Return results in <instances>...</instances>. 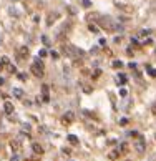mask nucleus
I'll return each mask as SVG.
<instances>
[{
    "label": "nucleus",
    "instance_id": "9b49d317",
    "mask_svg": "<svg viewBox=\"0 0 156 161\" xmlns=\"http://www.w3.org/2000/svg\"><path fill=\"white\" fill-rule=\"evenodd\" d=\"M12 95H13L15 98H22V96H23V90H20V88H13Z\"/></svg>",
    "mask_w": 156,
    "mask_h": 161
},
{
    "label": "nucleus",
    "instance_id": "f8f14e48",
    "mask_svg": "<svg viewBox=\"0 0 156 161\" xmlns=\"http://www.w3.org/2000/svg\"><path fill=\"white\" fill-rule=\"evenodd\" d=\"M67 140L70 141L72 145H78V138H77L75 135H68V136H67Z\"/></svg>",
    "mask_w": 156,
    "mask_h": 161
},
{
    "label": "nucleus",
    "instance_id": "393cba45",
    "mask_svg": "<svg viewBox=\"0 0 156 161\" xmlns=\"http://www.w3.org/2000/svg\"><path fill=\"white\" fill-rule=\"evenodd\" d=\"M90 5H91V4H90V0H83V7H86V8H88Z\"/></svg>",
    "mask_w": 156,
    "mask_h": 161
},
{
    "label": "nucleus",
    "instance_id": "7ed1b4c3",
    "mask_svg": "<svg viewBox=\"0 0 156 161\" xmlns=\"http://www.w3.org/2000/svg\"><path fill=\"white\" fill-rule=\"evenodd\" d=\"M30 72L38 78L43 77V62L40 58H35V62L32 63V67H30Z\"/></svg>",
    "mask_w": 156,
    "mask_h": 161
},
{
    "label": "nucleus",
    "instance_id": "c756f323",
    "mask_svg": "<svg viewBox=\"0 0 156 161\" xmlns=\"http://www.w3.org/2000/svg\"><path fill=\"white\" fill-rule=\"evenodd\" d=\"M52 58H55V60H57V58H58V53H57V52H52Z\"/></svg>",
    "mask_w": 156,
    "mask_h": 161
},
{
    "label": "nucleus",
    "instance_id": "2f4dec72",
    "mask_svg": "<svg viewBox=\"0 0 156 161\" xmlns=\"http://www.w3.org/2000/svg\"><path fill=\"white\" fill-rule=\"evenodd\" d=\"M153 113H156V105H155V106H153Z\"/></svg>",
    "mask_w": 156,
    "mask_h": 161
},
{
    "label": "nucleus",
    "instance_id": "f3484780",
    "mask_svg": "<svg viewBox=\"0 0 156 161\" xmlns=\"http://www.w3.org/2000/svg\"><path fill=\"white\" fill-rule=\"evenodd\" d=\"M0 60H2V63H4V65H7V67L10 65V60H8V57H2Z\"/></svg>",
    "mask_w": 156,
    "mask_h": 161
},
{
    "label": "nucleus",
    "instance_id": "423d86ee",
    "mask_svg": "<svg viewBox=\"0 0 156 161\" xmlns=\"http://www.w3.org/2000/svg\"><path fill=\"white\" fill-rule=\"evenodd\" d=\"M42 100L43 103L50 101V95H48V85H42Z\"/></svg>",
    "mask_w": 156,
    "mask_h": 161
},
{
    "label": "nucleus",
    "instance_id": "4be33fe9",
    "mask_svg": "<svg viewBox=\"0 0 156 161\" xmlns=\"http://www.w3.org/2000/svg\"><path fill=\"white\" fill-rule=\"evenodd\" d=\"M8 70H10L12 73H17V68L13 67V65H8Z\"/></svg>",
    "mask_w": 156,
    "mask_h": 161
},
{
    "label": "nucleus",
    "instance_id": "39448f33",
    "mask_svg": "<svg viewBox=\"0 0 156 161\" xmlns=\"http://www.w3.org/2000/svg\"><path fill=\"white\" fill-rule=\"evenodd\" d=\"M135 150L138 151V153H143V151L146 150V143L143 141V138H138V141H135Z\"/></svg>",
    "mask_w": 156,
    "mask_h": 161
},
{
    "label": "nucleus",
    "instance_id": "473e14b6",
    "mask_svg": "<svg viewBox=\"0 0 156 161\" xmlns=\"http://www.w3.org/2000/svg\"><path fill=\"white\" fill-rule=\"evenodd\" d=\"M0 85H4V78H0Z\"/></svg>",
    "mask_w": 156,
    "mask_h": 161
},
{
    "label": "nucleus",
    "instance_id": "dca6fc26",
    "mask_svg": "<svg viewBox=\"0 0 156 161\" xmlns=\"http://www.w3.org/2000/svg\"><path fill=\"white\" fill-rule=\"evenodd\" d=\"M113 67H115V68H121V67H123V62H120V60H115V62H113Z\"/></svg>",
    "mask_w": 156,
    "mask_h": 161
},
{
    "label": "nucleus",
    "instance_id": "4468645a",
    "mask_svg": "<svg viewBox=\"0 0 156 161\" xmlns=\"http://www.w3.org/2000/svg\"><path fill=\"white\" fill-rule=\"evenodd\" d=\"M57 18H58V13H50V17H48V22H47V23H48V25H52V22H53V20H57Z\"/></svg>",
    "mask_w": 156,
    "mask_h": 161
},
{
    "label": "nucleus",
    "instance_id": "b1692460",
    "mask_svg": "<svg viewBox=\"0 0 156 161\" xmlns=\"http://www.w3.org/2000/svg\"><path fill=\"white\" fill-rule=\"evenodd\" d=\"M45 55H47V50H40V53H38V57H45Z\"/></svg>",
    "mask_w": 156,
    "mask_h": 161
},
{
    "label": "nucleus",
    "instance_id": "a211bd4d",
    "mask_svg": "<svg viewBox=\"0 0 156 161\" xmlns=\"http://www.w3.org/2000/svg\"><path fill=\"white\" fill-rule=\"evenodd\" d=\"M146 68H148V73H150L151 77H156V70L155 68H151V67H146Z\"/></svg>",
    "mask_w": 156,
    "mask_h": 161
},
{
    "label": "nucleus",
    "instance_id": "a878e982",
    "mask_svg": "<svg viewBox=\"0 0 156 161\" xmlns=\"http://www.w3.org/2000/svg\"><path fill=\"white\" fill-rule=\"evenodd\" d=\"M126 93H128V91H126L125 88H121V90H120V95H121V96H126Z\"/></svg>",
    "mask_w": 156,
    "mask_h": 161
},
{
    "label": "nucleus",
    "instance_id": "cd10ccee",
    "mask_svg": "<svg viewBox=\"0 0 156 161\" xmlns=\"http://www.w3.org/2000/svg\"><path fill=\"white\" fill-rule=\"evenodd\" d=\"M83 90H85V93H91V88H90V86H83Z\"/></svg>",
    "mask_w": 156,
    "mask_h": 161
},
{
    "label": "nucleus",
    "instance_id": "6ab92c4d",
    "mask_svg": "<svg viewBox=\"0 0 156 161\" xmlns=\"http://www.w3.org/2000/svg\"><path fill=\"white\" fill-rule=\"evenodd\" d=\"M42 42L45 43L47 47H48V45H50V40H48V37H47V35H42Z\"/></svg>",
    "mask_w": 156,
    "mask_h": 161
},
{
    "label": "nucleus",
    "instance_id": "7c9ffc66",
    "mask_svg": "<svg viewBox=\"0 0 156 161\" xmlns=\"http://www.w3.org/2000/svg\"><path fill=\"white\" fill-rule=\"evenodd\" d=\"M4 70V63H2V60H0V72Z\"/></svg>",
    "mask_w": 156,
    "mask_h": 161
},
{
    "label": "nucleus",
    "instance_id": "9d476101",
    "mask_svg": "<svg viewBox=\"0 0 156 161\" xmlns=\"http://www.w3.org/2000/svg\"><path fill=\"white\" fill-rule=\"evenodd\" d=\"M10 148H12L13 151H18V150L22 148L20 141H18V140H12V141H10Z\"/></svg>",
    "mask_w": 156,
    "mask_h": 161
},
{
    "label": "nucleus",
    "instance_id": "0eeeda50",
    "mask_svg": "<svg viewBox=\"0 0 156 161\" xmlns=\"http://www.w3.org/2000/svg\"><path fill=\"white\" fill-rule=\"evenodd\" d=\"M28 57V47H20L18 48V58L23 60V58Z\"/></svg>",
    "mask_w": 156,
    "mask_h": 161
},
{
    "label": "nucleus",
    "instance_id": "bb28decb",
    "mask_svg": "<svg viewBox=\"0 0 156 161\" xmlns=\"http://www.w3.org/2000/svg\"><path fill=\"white\" fill-rule=\"evenodd\" d=\"M10 161H20V158H18V156H17V155H13V156H12V158H10Z\"/></svg>",
    "mask_w": 156,
    "mask_h": 161
},
{
    "label": "nucleus",
    "instance_id": "aec40b11",
    "mask_svg": "<svg viewBox=\"0 0 156 161\" xmlns=\"http://www.w3.org/2000/svg\"><path fill=\"white\" fill-rule=\"evenodd\" d=\"M88 28H90V32H93V33H98V27H96V25H90Z\"/></svg>",
    "mask_w": 156,
    "mask_h": 161
},
{
    "label": "nucleus",
    "instance_id": "f257e3e1",
    "mask_svg": "<svg viewBox=\"0 0 156 161\" xmlns=\"http://www.w3.org/2000/svg\"><path fill=\"white\" fill-rule=\"evenodd\" d=\"M96 20H98V23L101 27H103L105 30H108V32H118V30H123V27H120L118 23H115L110 17H101V15H96Z\"/></svg>",
    "mask_w": 156,
    "mask_h": 161
},
{
    "label": "nucleus",
    "instance_id": "f03ea898",
    "mask_svg": "<svg viewBox=\"0 0 156 161\" xmlns=\"http://www.w3.org/2000/svg\"><path fill=\"white\" fill-rule=\"evenodd\" d=\"M63 53L67 55V57H70V58H75L77 60L78 57H83V52L80 50V48H77L75 45H63Z\"/></svg>",
    "mask_w": 156,
    "mask_h": 161
},
{
    "label": "nucleus",
    "instance_id": "5701e85b",
    "mask_svg": "<svg viewBox=\"0 0 156 161\" xmlns=\"http://www.w3.org/2000/svg\"><path fill=\"white\" fill-rule=\"evenodd\" d=\"M100 75H101V72H100V70H95V73H93V78H98Z\"/></svg>",
    "mask_w": 156,
    "mask_h": 161
},
{
    "label": "nucleus",
    "instance_id": "20e7f679",
    "mask_svg": "<svg viewBox=\"0 0 156 161\" xmlns=\"http://www.w3.org/2000/svg\"><path fill=\"white\" fill-rule=\"evenodd\" d=\"M73 120H75V113L73 111H67L63 115L62 121H63V125H70V123H73Z\"/></svg>",
    "mask_w": 156,
    "mask_h": 161
},
{
    "label": "nucleus",
    "instance_id": "412c9836",
    "mask_svg": "<svg viewBox=\"0 0 156 161\" xmlns=\"http://www.w3.org/2000/svg\"><path fill=\"white\" fill-rule=\"evenodd\" d=\"M118 82H120V83H125L126 77H125V75H118Z\"/></svg>",
    "mask_w": 156,
    "mask_h": 161
},
{
    "label": "nucleus",
    "instance_id": "c85d7f7f",
    "mask_svg": "<svg viewBox=\"0 0 156 161\" xmlns=\"http://www.w3.org/2000/svg\"><path fill=\"white\" fill-rule=\"evenodd\" d=\"M22 128H23V131H30V125H23Z\"/></svg>",
    "mask_w": 156,
    "mask_h": 161
},
{
    "label": "nucleus",
    "instance_id": "ddd939ff",
    "mask_svg": "<svg viewBox=\"0 0 156 161\" xmlns=\"http://www.w3.org/2000/svg\"><path fill=\"white\" fill-rule=\"evenodd\" d=\"M118 151H120V153H123V155H125V153H128V145H126V143H121L120 148H118Z\"/></svg>",
    "mask_w": 156,
    "mask_h": 161
},
{
    "label": "nucleus",
    "instance_id": "1a4fd4ad",
    "mask_svg": "<svg viewBox=\"0 0 156 161\" xmlns=\"http://www.w3.org/2000/svg\"><path fill=\"white\" fill-rule=\"evenodd\" d=\"M32 150H33V153H37V155H40V156L43 155V148L38 145V143H33V145H32Z\"/></svg>",
    "mask_w": 156,
    "mask_h": 161
},
{
    "label": "nucleus",
    "instance_id": "2eb2a0df",
    "mask_svg": "<svg viewBox=\"0 0 156 161\" xmlns=\"http://www.w3.org/2000/svg\"><path fill=\"white\" fill-rule=\"evenodd\" d=\"M118 156H120V151H111V153L108 155V158H110V160H116Z\"/></svg>",
    "mask_w": 156,
    "mask_h": 161
},
{
    "label": "nucleus",
    "instance_id": "6e6552de",
    "mask_svg": "<svg viewBox=\"0 0 156 161\" xmlns=\"http://www.w3.org/2000/svg\"><path fill=\"white\" fill-rule=\"evenodd\" d=\"M4 110H5L7 115H12V113H13V103H10V101H5V103H4Z\"/></svg>",
    "mask_w": 156,
    "mask_h": 161
}]
</instances>
